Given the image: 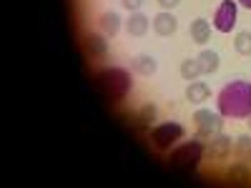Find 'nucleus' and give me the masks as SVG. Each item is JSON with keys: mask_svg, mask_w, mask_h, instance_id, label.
<instances>
[{"mask_svg": "<svg viewBox=\"0 0 251 188\" xmlns=\"http://www.w3.org/2000/svg\"><path fill=\"white\" fill-rule=\"evenodd\" d=\"M216 111L224 118L246 120L251 116V80H231L216 95Z\"/></svg>", "mask_w": 251, "mask_h": 188, "instance_id": "nucleus-1", "label": "nucleus"}, {"mask_svg": "<svg viewBox=\"0 0 251 188\" xmlns=\"http://www.w3.org/2000/svg\"><path fill=\"white\" fill-rule=\"evenodd\" d=\"M96 86L111 103H121L128 98L133 88V78H131V70H126L121 66H111L96 73Z\"/></svg>", "mask_w": 251, "mask_h": 188, "instance_id": "nucleus-2", "label": "nucleus"}, {"mask_svg": "<svg viewBox=\"0 0 251 188\" xmlns=\"http://www.w3.org/2000/svg\"><path fill=\"white\" fill-rule=\"evenodd\" d=\"M203 153H206V145L201 138L176 143L169 151V165L174 171H196L199 163L203 161Z\"/></svg>", "mask_w": 251, "mask_h": 188, "instance_id": "nucleus-3", "label": "nucleus"}, {"mask_svg": "<svg viewBox=\"0 0 251 188\" xmlns=\"http://www.w3.org/2000/svg\"><path fill=\"white\" fill-rule=\"evenodd\" d=\"M183 136H186V128H183L181 123H176V120L158 123V125H153V128L149 131V141H151V145H153L158 153L171 151L176 143L183 141Z\"/></svg>", "mask_w": 251, "mask_h": 188, "instance_id": "nucleus-4", "label": "nucleus"}, {"mask_svg": "<svg viewBox=\"0 0 251 188\" xmlns=\"http://www.w3.org/2000/svg\"><path fill=\"white\" fill-rule=\"evenodd\" d=\"M194 125H196V138L201 141H211L216 133H221L224 128V116L219 111H208V108H199L194 113Z\"/></svg>", "mask_w": 251, "mask_h": 188, "instance_id": "nucleus-5", "label": "nucleus"}, {"mask_svg": "<svg viewBox=\"0 0 251 188\" xmlns=\"http://www.w3.org/2000/svg\"><path fill=\"white\" fill-rule=\"evenodd\" d=\"M239 23V3L236 0H221L219 8L214 10L211 28L219 33H231Z\"/></svg>", "mask_w": 251, "mask_h": 188, "instance_id": "nucleus-6", "label": "nucleus"}, {"mask_svg": "<svg viewBox=\"0 0 251 188\" xmlns=\"http://www.w3.org/2000/svg\"><path fill=\"white\" fill-rule=\"evenodd\" d=\"M83 48H86V55L91 60H106L108 58V43H106V35L103 33H86Z\"/></svg>", "mask_w": 251, "mask_h": 188, "instance_id": "nucleus-7", "label": "nucleus"}, {"mask_svg": "<svg viewBox=\"0 0 251 188\" xmlns=\"http://www.w3.org/2000/svg\"><path fill=\"white\" fill-rule=\"evenodd\" d=\"M151 28H153V33L158 38H171L178 30V20H176V15L171 10H161L158 15H153Z\"/></svg>", "mask_w": 251, "mask_h": 188, "instance_id": "nucleus-8", "label": "nucleus"}, {"mask_svg": "<svg viewBox=\"0 0 251 188\" xmlns=\"http://www.w3.org/2000/svg\"><path fill=\"white\" fill-rule=\"evenodd\" d=\"M206 153L211 156L214 161H226L228 156L234 153V143H231V138H228V136L216 133L211 141H208V145H206Z\"/></svg>", "mask_w": 251, "mask_h": 188, "instance_id": "nucleus-9", "label": "nucleus"}, {"mask_svg": "<svg viewBox=\"0 0 251 188\" xmlns=\"http://www.w3.org/2000/svg\"><path fill=\"white\" fill-rule=\"evenodd\" d=\"M156 118H158V108L153 106V103H146V106H141L138 108V113L133 116V128L138 131V133H143L146 128H151V125L156 123Z\"/></svg>", "mask_w": 251, "mask_h": 188, "instance_id": "nucleus-10", "label": "nucleus"}, {"mask_svg": "<svg viewBox=\"0 0 251 188\" xmlns=\"http://www.w3.org/2000/svg\"><path fill=\"white\" fill-rule=\"evenodd\" d=\"M149 28H151V18H146L141 10L131 13L128 20H126V33L133 35V38H143L146 33H149Z\"/></svg>", "mask_w": 251, "mask_h": 188, "instance_id": "nucleus-11", "label": "nucleus"}, {"mask_svg": "<svg viewBox=\"0 0 251 188\" xmlns=\"http://www.w3.org/2000/svg\"><path fill=\"white\" fill-rule=\"evenodd\" d=\"M131 70L138 73V75H143V78H149V75H153L158 70V60L153 55H146V53L133 55L131 58Z\"/></svg>", "mask_w": 251, "mask_h": 188, "instance_id": "nucleus-12", "label": "nucleus"}, {"mask_svg": "<svg viewBox=\"0 0 251 188\" xmlns=\"http://www.w3.org/2000/svg\"><path fill=\"white\" fill-rule=\"evenodd\" d=\"M98 25H100V33L106 35V38H113V35H118V30L123 25V18L116 10H106V13H100Z\"/></svg>", "mask_w": 251, "mask_h": 188, "instance_id": "nucleus-13", "label": "nucleus"}, {"mask_svg": "<svg viewBox=\"0 0 251 188\" xmlns=\"http://www.w3.org/2000/svg\"><path fill=\"white\" fill-rule=\"evenodd\" d=\"M188 35H191L194 43L206 46V43H208V38H211V23H208L206 18H196V20H191V28H188Z\"/></svg>", "mask_w": 251, "mask_h": 188, "instance_id": "nucleus-14", "label": "nucleus"}, {"mask_svg": "<svg viewBox=\"0 0 251 188\" xmlns=\"http://www.w3.org/2000/svg\"><path fill=\"white\" fill-rule=\"evenodd\" d=\"M208 98H211V88H208L203 80H191L186 86V100L188 103H206Z\"/></svg>", "mask_w": 251, "mask_h": 188, "instance_id": "nucleus-15", "label": "nucleus"}, {"mask_svg": "<svg viewBox=\"0 0 251 188\" xmlns=\"http://www.w3.org/2000/svg\"><path fill=\"white\" fill-rule=\"evenodd\" d=\"M199 63H201V70H203L206 75H211V73H216L219 66H221V55H219L216 50H211V48H203V50L199 53Z\"/></svg>", "mask_w": 251, "mask_h": 188, "instance_id": "nucleus-16", "label": "nucleus"}, {"mask_svg": "<svg viewBox=\"0 0 251 188\" xmlns=\"http://www.w3.org/2000/svg\"><path fill=\"white\" fill-rule=\"evenodd\" d=\"M226 178H228V181H234V183H249V181H251V163H241V161H236L234 165H228Z\"/></svg>", "mask_w": 251, "mask_h": 188, "instance_id": "nucleus-17", "label": "nucleus"}, {"mask_svg": "<svg viewBox=\"0 0 251 188\" xmlns=\"http://www.w3.org/2000/svg\"><path fill=\"white\" fill-rule=\"evenodd\" d=\"M178 70H181V78L188 80V83H191V80H199V78L203 75L199 58H186V60L181 63V68H178Z\"/></svg>", "mask_w": 251, "mask_h": 188, "instance_id": "nucleus-18", "label": "nucleus"}, {"mask_svg": "<svg viewBox=\"0 0 251 188\" xmlns=\"http://www.w3.org/2000/svg\"><path fill=\"white\" fill-rule=\"evenodd\" d=\"M234 156L241 163H251V136H239L234 141Z\"/></svg>", "mask_w": 251, "mask_h": 188, "instance_id": "nucleus-19", "label": "nucleus"}, {"mask_svg": "<svg viewBox=\"0 0 251 188\" xmlns=\"http://www.w3.org/2000/svg\"><path fill=\"white\" fill-rule=\"evenodd\" d=\"M234 50L239 53V55H251V33L249 30H241V33H236V38H234Z\"/></svg>", "mask_w": 251, "mask_h": 188, "instance_id": "nucleus-20", "label": "nucleus"}, {"mask_svg": "<svg viewBox=\"0 0 251 188\" xmlns=\"http://www.w3.org/2000/svg\"><path fill=\"white\" fill-rule=\"evenodd\" d=\"M121 3H123V8L128 10V13H136V10H141L143 0H121Z\"/></svg>", "mask_w": 251, "mask_h": 188, "instance_id": "nucleus-21", "label": "nucleus"}, {"mask_svg": "<svg viewBox=\"0 0 251 188\" xmlns=\"http://www.w3.org/2000/svg\"><path fill=\"white\" fill-rule=\"evenodd\" d=\"M156 3L161 5V10H174V8L181 3V0H156Z\"/></svg>", "mask_w": 251, "mask_h": 188, "instance_id": "nucleus-22", "label": "nucleus"}, {"mask_svg": "<svg viewBox=\"0 0 251 188\" xmlns=\"http://www.w3.org/2000/svg\"><path fill=\"white\" fill-rule=\"evenodd\" d=\"M236 3H239L241 8H246V10H251V0H236Z\"/></svg>", "mask_w": 251, "mask_h": 188, "instance_id": "nucleus-23", "label": "nucleus"}, {"mask_svg": "<svg viewBox=\"0 0 251 188\" xmlns=\"http://www.w3.org/2000/svg\"><path fill=\"white\" fill-rule=\"evenodd\" d=\"M246 123H249V128H251V116H249V118H246Z\"/></svg>", "mask_w": 251, "mask_h": 188, "instance_id": "nucleus-24", "label": "nucleus"}]
</instances>
